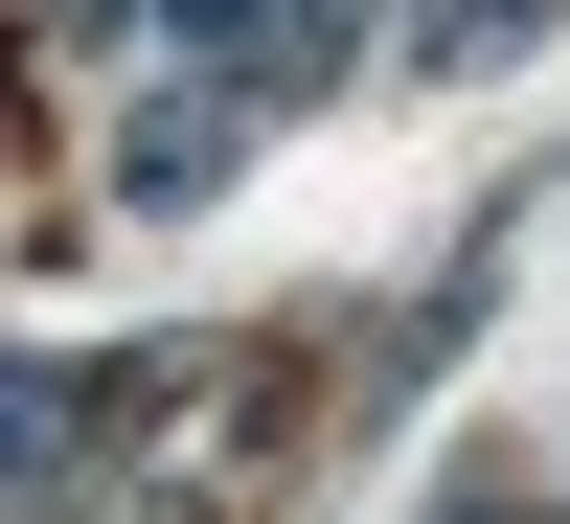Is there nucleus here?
<instances>
[{
	"label": "nucleus",
	"instance_id": "obj_1",
	"mask_svg": "<svg viewBox=\"0 0 570 524\" xmlns=\"http://www.w3.org/2000/svg\"><path fill=\"white\" fill-rule=\"evenodd\" d=\"M228 160H252V91H228V69H183V91H160V115H137V137H115V206H206V182H228Z\"/></svg>",
	"mask_w": 570,
	"mask_h": 524
},
{
	"label": "nucleus",
	"instance_id": "obj_2",
	"mask_svg": "<svg viewBox=\"0 0 570 524\" xmlns=\"http://www.w3.org/2000/svg\"><path fill=\"white\" fill-rule=\"evenodd\" d=\"M411 524H570V479H548V456H456Z\"/></svg>",
	"mask_w": 570,
	"mask_h": 524
},
{
	"label": "nucleus",
	"instance_id": "obj_3",
	"mask_svg": "<svg viewBox=\"0 0 570 524\" xmlns=\"http://www.w3.org/2000/svg\"><path fill=\"white\" fill-rule=\"evenodd\" d=\"M548 46V0H434V23H411V69H525Z\"/></svg>",
	"mask_w": 570,
	"mask_h": 524
},
{
	"label": "nucleus",
	"instance_id": "obj_4",
	"mask_svg": "<svg viewBox=\"0 0 570 524\" xmlns=\"http://www.w3.org/2000/svg\"><path fill=\"white\" fill-rule=\"evenodd\" d=\"M46 456H91V388H46V365H0V479H46Z\"/></svg>",
	"mask_w": 570,
	"mask_h": 524
},
{
	"label": "nucleus",
	"instance_id": "obj_5",
	"mask_svg": "<svg viewBox=\"0 0 570 524\" xmlns=\"http://www.w3.org/2000/svg\"><path fill=\"white\" fill-rule=\"evenodd\" d=\"M46 23H115V0H46Z\"/></svg>",
	"mask_w": 570,
	"mask_h": 524
},
{
	"label": "nucleus",
	"instance_id": "obj_6",
	"mask_svg": "<svg viewBox=\"0 0 570 524\" xmlns=\"http://www.w3.org/2000/svg\"><path fill=\"white\" fill-rule=\"evenodd\" d=\"M0 91H23V46H0Z\"/></svg>",
	"mask_w": 570,
	"mask_h": 524
}]
</instances>
